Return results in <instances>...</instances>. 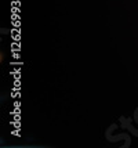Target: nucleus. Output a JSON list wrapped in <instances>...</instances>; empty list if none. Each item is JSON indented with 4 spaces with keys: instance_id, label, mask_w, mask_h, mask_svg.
Returning a JSON list of instances; mask_svg holds the SVG:
<instances>
[{
    "instance_id": "1",
    "label": "nucleus",
    "mask_w": 138,
    "mask_h": 148,
    "mask_svg": "<svg viewBox=\"0 0 138 148\" xmlns=\"http://www.w3.org/2000/svg\"><path fill=\"white\" fill-rule=\"evenodd\" d=\"M134 121H135V123L138 125V108L135 110V112H134Z\"/></svg>"
}]
</instances>
